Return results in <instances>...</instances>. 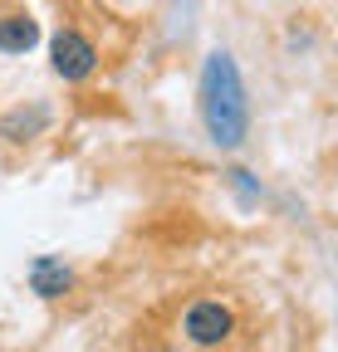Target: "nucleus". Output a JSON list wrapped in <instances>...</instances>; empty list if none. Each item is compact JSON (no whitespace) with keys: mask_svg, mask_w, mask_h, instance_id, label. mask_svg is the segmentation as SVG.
Returning a JSON list of instances; mask_svg holds the SVG:
<instances>
[{"mask_svg":"<svg viewBox=\"0 0 338 352\" xmlns=\"http://www.w3.org/2000/svg\"><path fill=\"white\" fill-rule=\"evenodd\" d=\"M30 284H34V294H39V298H59V294L74 284V274L64 270L59 259H39L34 270H30Z\"/></svg>","mask_w":338,"mask_h":352,"instance_id":"5","label":"nucleus"},{"mask_svg":"<svg viewBox=\"0 0 338 352\" xmlns=\"http://www.w3.org/2000/svg\"><path fill=\"white\" fill-rule=\"evenodd\" d=\"M50 69L64 83H83V78L98 69V44L83 34L78 25H59L54 39H50Z\"/></svg>","mask_w":338,"mask_h":352,"instance_id":"3","label":"nucleus"},{"mask_svg":"<svg viewBox=\"0 0 338 352\" xmlns=\"http://www.w3.org/2000/svg\"><path fill=\"white\" fill-rule=\"evenodd\" d=\"M201 122L216 147H240L250 132V103L240 88V69L221 50L201 64Z\"/></svg>","mask_w":338,"mask_h":352,"instance_id":"1","label":"nucleus"},{"mask_svg":"<svg viewBox=\"0 0 338 352\" xmlns=\"http://www.w3.org/2000/svg\"><path fill=\"white\" fill-rule=\"evenodd\" d=\"M39 44V20L30 10H0V54H30Z\"/></svg>","mask_w":338,"mask_h":352,"instance_id":"4","label":"nucleus"},{"mask_svg":"<svg viewBox=\"0 0 338 352\" xmlns=\"http://www.w3.org/2000/svg\"><path fill=\"white\" fill-rule=\"evenodd\" d=\"M182 338L191 342V347H201V352H216L221 342H231L235 338V308L226 303V298H191L187 308H182Z\"/></svg>","mask_w":338,"mask_h":352,"instance_id":"2","label":"nucleus"},{"mask_svg":"<svg viewBox=\"0 0 338 352\" xmlns=\"http://www.w3.org/2000/svg\"><path fill=\"white\" fill-rule=\"evenodd\" d=\"M147 352H182V347H177V342H152Z\"/></svg>","mask_w":338,"mask_h":352,"instance_id":"7","label":"nucleus"},{"mask_svg":"<svg viewBox=\"0 0 338 352\" xmlns=\"http://www.w3.org/2000/svg\"><path fill=\"white\" fill-rule=\"evenodd\" d=\"M45 122H50V113H45V108H30V118H25V108H15L6 122H0V132H6L10 142H25V138H34V132L45 127Z\"/></svg>","mask_w":338,"mask_h":352,"instance_id":"6","label":"nucleus"}]
</instances>
